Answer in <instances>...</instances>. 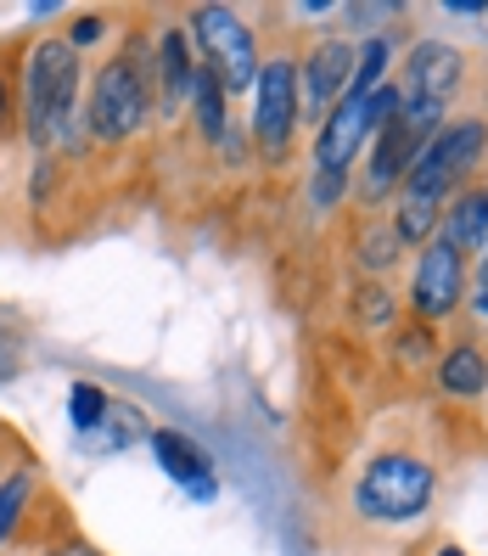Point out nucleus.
I'll list each match as a JSON object with an SVG mask.
<instances>
[{
  "label": "nucleus",
  "mask_w": 488,
  "mask_h": 556,
  "mask_svg": "<svg viewBox=\"0 0 488 556\" xmlns=\"http://www.w3.org/2000/svg\"><path fill=\"white\" fill-rule=\"evenodd\" d=\"M12 371H17V349L7 343V349H0V377H12Z\"/></svg>",
  "instance_id": "nucleus-26"
},
{
  "label": "nucleus",
  "mask_w": 488,
  "mask_h": 556,
  "mask_svg": "<svg viewBox=\"0 0 488 556\" xmlns=\"http://www.w3.org/2000/svg\"><path fill=\"white\" fill-rule=\"evenodd\" d=\"M102 428H113V433H90L85 450H124L129 439H141V433H146V416H141V410H129V405H107Z\"/></svg>",
  "instance_id": "nucleus-19"
},
{
  "label": "nucleus",
  "mask_w": 488,
  "mask_h": 556,
  "mask_svg": "<svg viewBox=\"0 0 488 556\" xmlns=\"http://www.w3.org/2000/svg\"><path fill=\"white\" fill-rule=\"evenodd\" d=\"M46 556H102L95 545H85V540H62L56 551H46Z\"/></svg>",
  "instance_id": "nucleus-24"
},
{
  "label": "nucleus",
  "mask_w": 488,
  "mask_h": 556,
  "mask_svg": "<svg viewBox=\"0 0 488 556\" xmlns=\"http://www.w3.org/2000/svg\"><path fill=\"white\" fill-rule=\"evenodd\" d=\"M28 506H35V467H17L7 483H0V545H12L23 534Z\"/></svg>",
  "instance_id": "nucleus-16"
},
{
  "label": "nucleus",
  "mask_w": 488,
  "mask_h": 556,
  "mask_svg": "<svg viewBox=\"0 0 488 556\" xmlns=\"http://www.w3.org/2000/svg\"><path fill=\"white\" fill-rule=\"evenodd\" d=\"M461 292H466V258L454 253L444 237H433L415 258V281H410V309L421 320H449L461 309Z\"/></svg>",
  "instance_id": "nucleus-9"
},
{
  "label": "nucleus",
  "mask_w": 488,
  "mask_h": 556,
  "mask_svg": "<svg viewBox=\"0 0 488 556\" xmlns=\"http://www.w3.org/2000/svg\"><path fill=\"white\" fill-rule=\"evenodd\" d=\"M102 35H107V12H79V17H74V28H68L62 40H68V46L79 51V46H95Z\"/></svg>",
  "instance_id": "nucleus-22"
},
{
  "label": "nucleus",
  "mask_w": 488,
  "mask_h": 556,
  "mask_svg": "<svg viewBox=\"0 0 488 556\" xmlns=\"http://www.w3.org/2000/svg\"><path fill=\"white\" fill-rule=\"evenodd\" d=\"M394 113H399V85H382V90H371V96L343 90V102L325 113L320 136H314V175L348 180L354 157H365V147H371V136H376V124L394 118Z\"/></svg>",
  "instance_id": "nucleus-5"
},
{
  "label": "nucleus",
  "mask_w": 488,
  "mask_h": 556,
  "mask_svg": "<svg viewBox=\"0 0 488 556\" xmlns=\"http://www.w3.org/2000/svg\"><path fill=\"white\" fill-rule=\"evenodd\" d=\"M191 79H197V62H191L180 23H163L152 35V113L180 118L191 108Z\"/></svg>",
  "instance_id": "nucleus-10"
},
{
  "label": "nucleus",
  "mask_w": 488,
  "mask_h": 556,
  "mask_svg": "<svg viewBox=\"0 0 488 556\" xmlns=\"http://www.w3.org/2000/svg\"><path fill=\"white\" fill-rule=\"evenodd\" d=\"M438 495V472L427 455L415 450H382L371 462L354 472L348 483V511L371 522V529H404V522L427 517Z\"/></svg>",
  "instance_id": "nucleus-3"
},
{
  "label": "nucleus",
  "mask_w": 488,
  "mask_h": 556,
  "mask_svg": "<svg viewBox=\"0 0 488 556\" xmlns=\"http://www.w3.org/2000/svg\"><path fill=\"white\" fill-rule=\"evenodd\" d=\"M399 237H394V225H387V219H365L360 225V265L365 270H394L399 265Z\"/></svg>",
  "instance_id": "nucleus-18"
},
{
  "label": "nucleus",
  "mask_w": 488,
  "mask_h": 556,
  "mask_svg": "<svg viewBox=\"0 0 488 556\" xmlns=\"http://www.w3.org/2000/svg\"><path fill=\"white\" fill-rule=\"evenodd\" d=\"M17 51L23 40L0 46V141L17 136Z\"/></svg>",
  "instance_id": "nucleus-20"
},
{
  "label": "nucleus",
  "mask_w": 488,
  "mask_h": 556,
  "mask_svg": "<svg viewBox=\"0 0 488 556\" xmlns=\"http://www.w3.org/2000/svg\"><path fill=\"white\" fill-rule=\"evenodd\" d=\"M438 219H444V203H438V198H415V191H404L387 225H394L399 248H427V242L438 237Z\"/></svg>",
  "instance_id": "nucleus-14"
},
{
  "label": "nucleus",
  "mask_w": 488,
  "mask_h": 556,
  "mask_svg": "<svg viewBox=\"0 0 488 556\" xmlns=\"http://www.w3.org/2000/svg\"><path fill=\"white\" fill-rule=\"evenodd\" d=\"M191 35L203 46V68L219 79L224 96H242L258 79V40L231 7H197L191 12Z\"/></svg>",
  "instance_id": "nucleus-7"
},
{
  "label": "nucleus",
  "mask_w": 488,
  "mask_h": 556,
  "mask_svg": "<svg viewBox=\"0 0 488 556\" xmlns=\"http://www.w3.org/2000/svg\"><path fill=\"white\" fill-rule=\"evenodd\" d=\"M85 62L62 35H35L17 51V136L35 157H56V147L79 157L90 147L85 108H79Z\"/></svg>",
  "instance_id": "nucleus-1"
},
{
  "label": "nucleus",
  "mask_w": 488,
  "mask_h": 556,
  "mask_svg": "<svg viewBox=\"0 0 488 556\" xmlns=\"http://www.w3.org/2000/svg\"><path fill=\"white\" fill-rule=\"evenodd\" d=\"M438 237L461 258L488 253V186H461V191H454L449 214L438 219Z\"/></svg>",
  "instance_id": "nucleus-12"
},
{
  "label": "nucleus",
  "mask_w": 488,
  "mask_h": 556,
  "mask_svg": "<svg viewBox=\"0 0 488 556\" xmlns=\"http://www.w3.org/2000/svg\"><path fill=\"white\" fill-rule=\"evenodd\" d=\"M224 102H231V96L219 90V79H214L208 68H197V79H191V108H197V124H203L208 141H224V124H231Z\"/></svg>",
  "instance_id": "nucleus-17"
},
{
  "label": "nucleus",
  "mask_w": 488,
  "mask_h": 556,
  "mask_svg": "<svg viewBox=\"0 0 488 556\" xmlns=\"http://www.w3.org/2000/svg\"><path fill=\"white\" fill-rule=\"evenodd\" d=\"M449 12H454V17H483L488 7H483V0H454V7H449Z\"/></svg>",
  "instance_id": "nucleus-25"
},
{
  "label": "nucleus",
  "mask_w": 488,
  "mask_h": 556,
  "mask_svg": "<svg viewBox=\"0 0 488 556\" xmlns=\"http://www.w3.org/2000/svg\"><path fill=\"white\" fill-rule=\"evenodd\" d=\"M354 62H360V46L343 35L309 40L298 51V124H309V129L325 124V113L343 102V90L354 79Z\"/></svg>",
  "instance_id": "nucleus-8"
},
{
  "label": "nucleus",
  "mask_w": 488,
  "mask_h": 556,
  "mask_svg": "<svg viewBox=\"0 0 488 556\" xmlns=\"http://www.w3.org/2000/svg\"><path fill=\"white\" fill-rule=\"evenodd\" d=\"M466 85V56L444 46V40H421L410 56H404V85H399V118L415 136V147H427L438 129H444V113L454 108V96Z\"/></svg>",
  "instance_id": "nucleus-4"
},
{
  "label": "nucleus",
  "mask_w": 488,
  "mask_h": 556,
  "mask_svg": "<svg viewBox=\"0 0 488 556\" xmlns=\"http://www.w3.org/2000/svg\"><path fill=\"white\" fill-rule=\"evenodd\" d=\"M292 136H298V56L270 51L258 56V79H253V141L265 163L292 157Z\"/></svg>",
  "instance_id": "nucleus-6"
},
{
  "label": "nucleus",
  "mask_w": 488,
  "mask_h": 556,
  "mask_svg": "<svg viewBox=\"0 0 488 556\" xmlns=\"http://www.w3.org/2000/svg\"><path fill=\"white\" fill-rule=\"evenodd\" d=\"M107 394H102V388H95V382H74V394H68V416H74V428H79V439L85 433H95V428H102V416H107Z\"/></svg>",
  "instance_id": "nucleus-21"
},
{
  "label": "nucleus",
  "mask_w": 488,
  "mask_h": 556,
  "mask_svg": "<svg viewBox=\"0 0 488 556\" xmlns=\"http://www.w3.org/2000/svg\"><path fill=\"white\" fill-rule=\"evenodd\" d=\"M438 388L449 400H477L488 388V354L477 343H454L438 354Z\"/></svg>",
  "instance_id": "nucleus-13"
},
{
  "label": "nucleus",
  "mask_w": 488,
  "mask_h": 556,
  "mask_svg": "<svg viewBox=\"0 0 488 556\" xmlns=\"http://www.w3.org/2000/svg\"><path fill=\"white\" fill-rule=\"evenodd\" d=\"M415 136L404 129V118H382L376 136H371V152H365V203H387L394 198V186H404V169L415 157Z\"/></svg>",
  "instance_id": "nucleus-11"
},
{
  "label": "nucleus",
  "mask_w": 488,
  "mask_h": 556,
  "mask_svg": "<svg viewBox=\"0 0 488 556\" xmlns=\"http://www.w3.org/2000/svg\"><path fill=\"white\" fill-rule=\"evenodd\" d=\"M343 186H348V180H337V175H314V180H309V203L332 208V203L343 198Z\"/></svg>",
  "instance_id": "nucleus-23"
},
{
  "label": "nucleus",
  "mask_w": 488,
  "mask_h": 556,
  "mask_svg": "<svg viewBox=\"0 0 488 556\" xmlns=\"http://www.w3.org/2000/svg\"><path fill=\"white\" fill-rule=\"evenodd\" d=\"M152 450H157V467L163 472H169L175 483H197V478H208L214 467H208V455L197 450V444H191V439H180V433H169V428H157L152 433Z\"/></svg>",
  "instance_id": "nucleus-15"
},
{
  "label": "nucleus",
  "mask_w": 488,
  "mask_h": 556,
  "mask_svg": "<svg viewBox=\"0 0 488 556\" xmlns=\"http://www.w3.org/2000/svg\"><path fill=\"white\" fill-rule=\"evenodd\" d=\"M477 315H488V281H483V292H477Z\"/></svg>",
  "instance_id": "nucleus-27"
},
{
  "label": "nucleus",
  "mask_w": 488,
  "mask_h": 556,
  "mask_svg": "<svg viewBox=\"0 0 488 556\" xmlns=\"http://www.w3.org/2000/svg\"><path fill=\"white\" fill-rule=\"evenodd\" d=\"M152 118H157L152 113V40L136 28V35L95 68L90 102H85V129H90V141H102V147H124V141L146 136Z\"/></svg>",
  "instance_id": "nucleus-2"
},
{
  "label": "nucleus",
  "mask_w": 488,
  "mask_h": 556,
  "mask_svg": "<svg viewBox=\"0 0 488 556\" xmlns=\"http://www.w3.org/2000/svg\"><path fill=\"white\" fill-rule=\"evenodd\" d=\"M438 556H466V551H454V545H444V551H438Z\"/></svg>",
  "instance_id": "nucleus-28"
}]
</instances>
